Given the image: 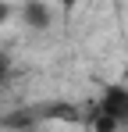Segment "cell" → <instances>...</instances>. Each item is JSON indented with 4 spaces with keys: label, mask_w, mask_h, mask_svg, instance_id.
I'll use <instances>...</instances> for the list:
<instances>
[{
    "label": "cell",
    "mask_w": 128,
    "mask_h": 132,
    "mask_svg": "<svg viewBox=\"0 0 128 132\" xmlns=\"http://www.w3.org/2000/svg\"><path fill=\"white\" fill-rule=\"evenodd\" d=\"M89 125L96 132H117L128 125V86H107L93 104Z\"/></svg>",
    "instance_id": "6da1fadb"
},
{
    "label": "cell",
    "mask_w": 128,
    "mask_h": 132,
    "mask_svg": "<svg viewBox=\"0 0 128 132\" xmlns=\"http://www.w3.org/2000/svg\"><path fill=\"white\" fill-rule=\"evenodd\" d=\"M14 14H18V7H11V4H0V25H7Z\"/></svg>",
    "instance_id": "3957f363"
},
{
    "label": "cell",
    "mask_w": 128,
    "mask_h": 132,
    "mask_svg": "<svg viewBox=\"0 0 128 132\" xmlns=\"http://www.w3.org/2000/svg\"><path fill=\"white\" fill-rule=\"evenodd\" d=\"M18 14H21V22L29 25V29H46L50 25V7L46 4H25Z\"/></svg>",
    "instance_id": "7a4b0ae2"
}]
</instances>
